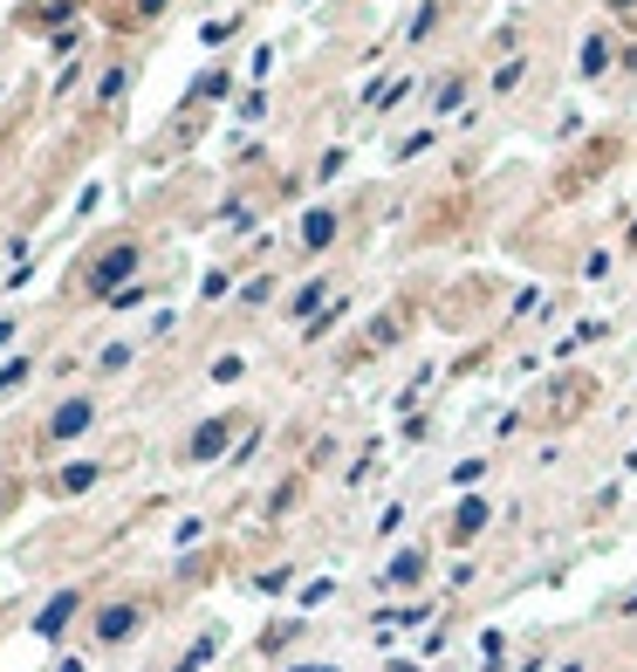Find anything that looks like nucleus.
I'll return each instance as SVG.
<instances>
[{
	"label": "nucleus",
	"mask_w": 637,
	"mask_h": 672,
	"mask_svg": "<svg viewBox=\"0 0 637 672\" xmlns=\"http://www.w3.org/2000/svg\"><path fill=\"white\" fill-rule=\"evenodd\" d=\"M0 343H14V323H0Z\"/></svg>",
	"instance_id": "obj_13"
},
{
	"label": "nucleus",
	"mask_w": 637,
	"mask_h": 672,
	"mask_svg": "<svg viewBox=\"0 0 637 672\" xmlns=\"http://www.w3.org/2000/svg\"><path fill=\"white\" fill-rule=\"evenodd\" d=\"M0 508H8V494H0Z\"/></svg>",
	"instance_id": "obj_15"
},
{
	"label": "nucleus",
	"mask_w": 637,
	"mask_h": 672,
	"mask_svg": "<svg viewBox=\"0 0 637 672\" xmlns=\"http://www.w3.org/2000/svg\"><path fill=\"white\" fill-rule=\"evenodd\" d=\"M97 473H103L97 460H75V467H62V473H55V501H75L83 488H97Z\"/></svg>",
	"instance_id": "obj_5"
},
{
	"label": "nucleus",
	"mask_w": 637,
	"mask_h": 672,
	"mask_svg": "<svg viewBox=\"0 0 637 672\" xmlns=\"http://www.w3.org/2000/svg\"><path fill=\"white\" fill-rule=\"evenodd\" d=\"M138 631H144V604L138 598H110V604L90 611V639L97 645H124V639H138Z\"/></svg>",
	"instance_id": "obj_2"
},
{
	"label": "nucleus",
	"mask_w": 637,
	"mask_h": 672,
	"mask_svg": "<svg viewBox=\"0 0 637 672\" xmlns=\"http://www.w3.org/2000/svg\"><path fill=\"white\" fill-rule=\"evenodd\" d=\"M226 432H233V419H206V425H192L185 460H192V467H199V460H220V453H226Z\"/></svg>",
	"instance_id": "obj_3"
},
{
	"label": "nucleus",
	"mask_w": 637,
	"mask_h": 672,
	"mask_svg": "<svg viewBox=\"0 0 637 672\" xmlns=\"http://www.w3.org/2000/svg\"><path fill=\"white\" fill-rule=\"evenodd\" d=\"M241 371H247L241 358H220V364H213V384H233V378H241Z\"/></svg>",
	"instance_id": "obj_11"
},
{
	"label": "nucleus",
	"mask_w": 637,
	"mask_h": 672,
	"mask_svg": "<svg viewBox=\"0 0 637 672\" xmlns=\"http://www.w3.org/2000/svg\"><path fill=\"white\" fill-rule=\"evenodd\" d=\"M295 672H336V665H295Z\"/></svg>",
	"instance_id": "obj_14"
},
{
	"label": "nucleus",
	"mask_w": 637,
	"mask_h": 672,
	"mask_svg": "<svg viewBox=\"0 0 637 672\" xmlns=\"http://www.w3.org/2000/svg\"><path fill=\"white\" fill-rule=\"evenodd\" d=\"M90 425H97V391H69V399L42 419V453H62L75 440H90Z\"/></svg>",
	"instance_id": "obj_1"
},
{
	"label": "nucleus",
	"mask_w": 637,
	"mask_h": 672,
	"mask_svg": "<svg viewBox=\"0 0 637 672\" xmlns=\"http://www.w3.org/2000/svg\"><path fill=\"white\" fill-rule=\"evenodd\" d=\"M425 563H432V556H425V549L412 542L405 556H391V570H384V576H391V583H418V576H425Z\"/></svg>",
	"instance_id": "obj_7"
},
{
	"label": "nucleus",
	"mask_w": 637,
	"mask_h": 672,
	"mask_svg": "<svg viewBox=\"0 0 637 672\" xmlns=\"http://www.w3.org/2000/svg\"><path fill=\"white\" fill-rule=\"evenodd\" d=\"M453 529H459V535H473V529H487V501H466V508H459V522H453Z\"/></svg>",
	"instance_id": "obj_9"
},
{
	"label": "nucleus",
	"mask_w": 637,
	"mask_h": 672,
	"mask_svg": "<svg viewBox=\"0 0 637 672\" xmlns=\"http://www.w3.org/2000/svg\"><path fill=\"white\" fill-rule=\"evenodd\" d=\"M75 611H83V590H62V598H55L42 618H34V639H62V624H69Z\"/></svg>",
	"instance_id": "obj_4"
},
{
	"label": "nucleus",
	"mask_w": 637,
	"mask_h": 672,
	"mask_svg": "<svg viewBox=\"0 0 637 672\" xmlns=\"http://www.w3.org/2000/svg\"><path fill=\"white\" fill-rule=\"evenodd\" d=\"M28 371H34V358H14V364H8V371H0V399H8V391H14V384H21V378H28Z\"/></svg>",
	"instance_id": "obj_10"
},
{
	"label": "nucleus",
	"mask_w": 637,
	"mask_h": 672,
	"mask_svg": "<svg viewBox=\"0 0 637 672\" xmlns=\"http://www.w3.org/2000/svg\"><path fill=\"white\" fill-rule=\"evenodd\" d=\"M213 652H220V639H199V645H185V665H179V672H206V665H213Z\"/></svg>",
	"instance_id": "obj_8"
},
{
	"label": "nucleus",
	"mask_w": 637,
	"mask_h": 672,
	"mask_svg": "<svg viewBox=\"0 0 637 672\" xmlns=\"http://www.w3.org/2000/svg\"><path fill=\"white\" fill-rule=\"evenodd\" d=\"M131 268H138V254H131V248H124V254H110V261L97 268V282H90V289H97V295H110V289H117V282H124V274H131Z\"/></svg>",
	"instance_id": "obj_6"
},
{
	"label": "nucleus",
	"mask_w": 637,
	"mask_h": 672,
	"mask_svg": "<svg viewBox=\"0 0 637 672\" xmlns=\"http://www.w3.org/2000/svg\"><path fill=\"white\" fill-rule=\"evenodd\" d=\"M514 672H542V652H528V665H514Z\"/></svg>",
	"instance_id": "obj_12"
}]
</instances>
